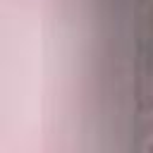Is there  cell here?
Here are the masks:
<instances>
[{
    "instance_id": "1",
    "label": "cell",
    "mask_w": 153,
    "mask_h": 153,
    "mask_svg": "<svg viewBox=\"0 0 153 153\" xmlns=\"http://www.w3.org/2000/svg\"><path fill=\"white\" fill-rule=\"evenodd\" d=\"M148 151H153V141H151V143H148Z\"/></svg>"
}]
</instances>
